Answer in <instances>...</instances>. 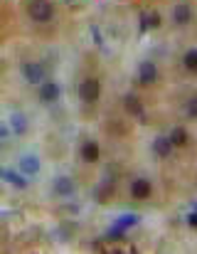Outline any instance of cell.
Masks as SVG:
<instances>
[{
	"label": "cell",
	"mask_w": 197,
	"mask_h": 254,
	"mask_svg": "<svg viewBox=\"0 0 197 254\" xmlns=\"http://www.w3.org/2000/svg\"><path fill=\"white\" fill-rule=\"evenodd\" d=\"M188 138H190V136H188V131H185L183 126L173 128V133H170V143H173V146H185Z\"/></svg>",
	"instance_id": "cell-11"
},
{
	"label": "cell",
	"mask_w": 197,
	"mask_h": 254,
	"mask_svg": "<svg viewBox=\"0 0 197 254\" xmlns=\"http://www.w3.org/2000/svg\"><path fill=\"white\" fill-rule=\"evenodd\" d=\"M79 156H82L84 163H97L101 158V148H98L97 141H84L82 148H79Z\"/></svg>",
	"instance_id": "cell-7"
},
{
	"label": "cell",
	"mask_w": 197,
	"mask_h": 254,
	"mask_svg": "<svg viewBox=\"0 0 197 254\" xmlns=\"http://www.w3.org/2000/svg\"><path fill=\"white\" fill-rule=\"evenodd\" d=\"M143 20H146V22H143L146 27H158V25H160V15H158V12H150V15H146Z\"/></svg>",
	"instance_id": "cell-12"
},
{
	"label": "cell",
	"mask_w": 197,
	"mask_h": 254,
	"mask_svg": "<svg viewBox=\"0 0 197 254\" xmlns=\"http://www.w3.org/2000/svg\"><path fill=\"white\" fill-rule=\"evenodd\" d=\"M183 67L190 72V74H197V50H188L183 55Z\"/></svg>",
	"instance_id": "cell-10"
},
{
	"label": "cell",
	"mask_w": 197,
	"mask_h": 254,
	"mask_svg": "<svg viewBox=\"0 0 197 254\" xmlns=\"http://www.w3.org/2000/svg\"><path fill=\"white\" fill-rule=\"evenodd\" d=\"M59 94H62V89H59V84L57 82H45V84H40V89H37V96H40V101L42 104H54L57 99H59Z\"/></svg>",
	"instance_id": "cell-5"
},
{
	"label": "cell",
	"mask_w": 197,
	"mask_h": 254,
	"mask_svg": "<svg viewBox=\"0 0 197 254\" xmlns=\"http://www.w3.org/2000/svg\"><path fill=\"white\" fill-rule=\"evenodd\" d=\"M22 77H25L27 84L40 86L47 82V69H45L42 62H25V64H22Z\"/></svg>",
	"instance_id": "cell-2"
},
{
	"label": "cell",
	"mask_w": 197,
	"mask_h": 254,
	"mask_svg": "<svg viewBox=\"0 0 197 254\" xmlns=\"http://www.w3.org/2000/svg\"><path fill=\"white\" fill-rule=\"evenodd\" d=\"M188 116H190V119H197V96H193V99L188 101Z\"/></svg>",
	"instance_id": "cell-13"
},
{
	"label": "cell",
	"mask_w": 197,
	"mask_h": 254,
	"mask_svg": "<svg viewBox=\"0 0 197 254\" xmlns=\"http://www.w3.org/2000/svg\"><path fill=\"white\" fill-rule=\"evenodd\" d=\"M173 148H175V146L170 143V138H158V141L153 143V151H155V153H158L160 158H168Z\"/></svg>",
	"instance_id": "cell-9"
},
{
	"label": "cell",
	"mask_w": 197,
	"mask_h": 254,
	"mask_svg": "<svg viewBox=\"0 0 197 254\" xmlns=\"http://www.w3.org/2000/svg\"><path fill=\"white\" fill-rule=\"evenodd\" d=\"M27 15L32 22H49L54 17V5L49 0H30L27 2Z\"/></svg>",
	"instance_id": "cell-1"
},
{
	"label": "cell",
	"mask_w": 197,
	"mask_h": 254,
	"mask_svg": "<svg viewBox=\"0 0 197 254\" xmlns=\"http://www.w3.org/2000/svg\"><path fill=\"white\" fill-rule=\"evenodd\" d=\"M136 79H138V84H143V86L155 84L158 82V67L153 62H141L138 64V72H136Z\"/></svg>",
	"instance_id": "cell-4"
},
{
	"label": "cell",
	"mask_w": 197,
	"mask_h": 254,
	"mask_svg": "<svg viewBox=\"0 0 197 254\" xmlns=\"http://www.w3.org/2000/svg\"><path fill=\"white\" fill-rule=\"evenodd\" d=\"M153 195V185H150V180H146V178H136L133 183H131V197L133 200H148Z\"/></svg>",
	"instance_id": "cell-6"
},
{
	"label": "cell",
	"mask_w": 197,
	"mask_h": 254,
	"mask_svg": "<svg viewBox=\"0 0 197 254\" xmlns=\"http://www.w3.org/2000/svg\"><path fill=\"white\" fill-rule=\"evenodd\" d=\"M101 91H103V86H101V82L94 79V77H89V79H84V82L79 84V96H82V101H87V104L98 101Z\"/></svg>",
	"instance_id": "cell-3"
},
{
	"label": "cell",
	"mask_w": 197,
	"mask_h": 254,
	"mask_svg": "<svg viewBox=\"0 0 197 254\" xmlns=\"http://www.w3.org/2000/svg\"><path fill=\"white\" fill-rule=\"evenodd\" d=\"M126 106H128V111H131V114H138V111H141V101L136 104V99H133V96H128V99H126Z\"/></svg>",
	"instance_id": "cell-14"
},
{
	"label": "cell",
	"mask_w": 197,
	"mask_h": 254,
	"mask_svg": "<svg viewBox=\"0 0 197 254\" xmlns=\"http://www.w3.org/2000/svg\"><path fill=\"white\" fill-rule=\"evenodd\" d=\"M173 20H175V25H188L193 20V7L188 2H178L173 10Z\"/></svg>",
	"instance_id": "cell-8"
}]
</instances>
